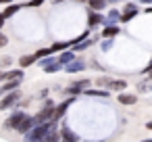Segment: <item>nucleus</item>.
<instances>
[{"label":"nucleus","mask_w":152,"mask_h":142,"mask_svg":"<svg viewBox=\"0 0 152 142\" xmlns=\"http://www.w3.org/2000/svg\"><path fill=\"white\" fill-rule=\"evenodd\" d=\"M4 23H7V17H4L2 13H0V29H2V27H4Z\"/></svg>","instance_id":"obj_33"},{"label":"nucleus","mask_w":152,"mask_h":142,"mask_svg":"<svg viewBox=\"0 0 152 142\" xmlns=\"http://www.w3.org/2000/svg\"><path fill=\"white\" fill-rule=\"evenodd\" d=\"M108 79H110V77H104V75H100V77L96 79V84H98V86H102V88H106V84H108Z\"/></svg>","instance_id":"obj_29"},{"label":"nucleus","mask_w":152,"mask_h":142,"mask_svg":"<svg viewBox=\"0 0 152 142\" xmlns=\"http://www.w3.org/2000/svg\"><path fill=\"white\" fill-rule=\"evenodd\" d=\"M127 88V82L125 79H108V84H106V90H115V92H123Z\"/></svg>","instance_id":"obj_14"},{"label":"nucleus","mask_w":152,"mask_h":142,"mask_svg":"<svg viewBox=\"0 0 152 142\" xmlns=\"http://www.w3.org/2000/svg\"><path fill=\"white\" fill-rule=\"evenodd\" d=\"M119 25H104V29H102V38H115V36H119Z\"/></svg>","instance_id":"obj_19"},{"label":"nucleus","mask_w":152,"mask_h":142,"mask_svg":"<svg viewBox=\"0 0 152 142\" xmlns=\"http://www.w3.org/2000/svg\"><path fill=\"white\" fill-rule=\"evenodd\" d=\"M75 102V96L73 98H67V100H63V102H58V104H54V109H52V117H50V121H61L63 117H65V113H67V109L71 107Z\"/></svg>","instance_id":"obj_4"},{"label":"nucleus","mask_w":152,"mask_h":142,"mask_svg":"<svg viewBox=\"0 0 152 142\" xmlns=\"http://www.w3.org/2000/svg\"><path fill=\"white\" fill-rule=\"evenodd\" d=\"M21 82H23V79H4V84L0 86V96L7 94V92H11V90H17V88L21 86Z\"/></svg>","instance_id":"obj_12"},{"label":"nucleus","mask_w":152,"mask_h":142,"mask_svg":"<svg viewBox=\"0 0 152 142\" xmlns=\"http://www.w3.org/2000/svg\"><path fill=\"white\" fill-rule=\"evenodd\" d=\"M104 23V15L100 11H90L88 13V29H94L96 25H102Z\"/></svg>","instance_id":"obj_8"},{"label":"nucleus","mask_w":152,"mask_h":142,"mask_svg":"<svg viewBox=\"0 0 152 142\" xmlns=\"http://www.w3.org/2000/svg\"><path fill=\"white\" fill-rule=\"evenodd\" d=\"M21 9H23V4H17V2H9V4H7V9L2 11V15H4L7 19H11V17H13V15H17V13H19Z\"/></svg>","instance_id":"obj_16"},{"label":"nucleus","mask_w":152,"mask_h":142,"mask_svg":"<svg viewBox=\"0 0 152 142\" xmlns=\"http://www.w3.org/2000/svg\"><path fill=\"white\" fill-rule=\"evenodd\" d=\"M142 142H152V138H148V140H142Z\"/></svg>","instance_id":"obj_38"},{"label":"nucleus","mask_w":152,"mask_h":142,"mask_svg":"<svg viewBox=\"0 0 152 142\" xmlns=\"http://www.w3.org/2000/svg\"><path fill=\"white\" fill-rule=\"evenodd\" d=\"M69 48V42H54L52 46H50V52H63V50H67Z\"/></svg>","instance_id":"obj_25"},{"label":"nucleus","mask_w":152,"mask_h":142,"mask_svg":"<svg viewBox=\"0 0 152 142\" xmlns=\"http://www.w3.org/2000/svg\"><path fill=\"white\" fill-rule=\"evenodd\" d=\"M44 142H61V129L56 127V121L50 123V127H48V132L44 136Z\"/></svg>","instance_id":"obj_10"},{"label":"nucleus","mask_w":152,"mask_h":142,"mask_svg":"<svg viewBox=\"0 0 152 142\" xmlns=\"http://www.w3.org/2000/svg\"><path fill=\"white\" fill-rule=\"evenodd\" d=\"M50 123H52V121H44V123L34 125L29 132H25V134H23V142H40V140H44V136H46V132H48Z\"/></svg>","instance_id":"obj_1"},{"label":"nucleus","mask_w":152,"mask_h":142,"mask_svg":"<svg viewBox=\"0 0 152 142\" xmlns=\"http://www.w3.org/2000/svg\"><path fill=\"white\" fill-rule=\"evenodd\" d=\"M34 54H36V59H42V57H48V54H52V52H50V48H40V50H36Z\"/></svg>","instance_id":"obj_28"},{"label":"nucleus","mask_w":152,"mask_h":142,"mask_svg":"<svg viewBox=\"0 0 152 142\" xmlns=\"http://www.w3.org/2000/svg\"><path fill=\"white\" fill-rule=\"evenodd\" d=\"M36 61H38L36 54H23V57L19 59V67H21V69H27V67H31Z\"/></svg>","instance_id":"obj_18"},{"label":"nucleus","mask_w":152,"mask_h":142,"mask_svg":"<svg viewBox=\"0 0 152 142\" xmlns=\"http://www.w3.org/2000/svg\"><path fill=\"white\" fill-rule=\"evenodd\" d=\"M119 102L121 104H127V107H131V104H135L137 102V96L135 94H129V92H119Z\"/></svg>","instance_id":"obj_15"},{"label":"nucleus","mask_w":152,"mask_h":142,"mask_svg":"<svg viewBox=\"0 0 152 142\" xmlns=\"http://www.w3.org/2000/svg\"><path fill=\"white\" fill-rule=\"evenodd\" d=\"M0 82H4V71H0Z\"/></svg>","instance_id":"obj_35"},{"label":"nucleus","mask_w":152,"mask_h":142,"mask_svg":"<svg viewBox=\"0 0 152 142\" xmlns=\"http://www.w3.org/2000/svg\"><path fill=\"white\" fill-rule=\"evenodd\" d=\"M65 67V71L67 73H79V71H83L86 69V61H81V59H73V61H69L67 65H63Z\"/></svg>","instance_id":"obj_9"},{"label":"nucleus","mask_w":152,"mask_h":142,"mask_svg":"<svg viewBox=\"0 0 152 142\" xmlns=\"http://www.w3.org/2000/svg\"><path fill=\"white\" fill-rule=\"evenodd\" d=\"M9 2H13V0H0V4H9Z\"/></svg>","instance_id":"obj_34"},{"label":"nucleus","mask_w":152,"mask_h":142,"mask_svg":"<svg viewBox=\"0 0 152 142\" xmlns=\"http://www.w3.org/2000/svg\"><path fill=\"white\" fill-rule=\"evenodd\" d=\"M137 13H140V7H137L135 2H127V4H125V11H123L121 17H119V23H129Z\"/></svg>","instance_id":"obj_5"},{"label":"nucleus","mask_w":152,"mask_h":142,"mask_svg":"<svg viewBox=\"0 0 152 142\" xmlns=\"http://www.w3.org/2000/svg\"><path fill=\"white\" fill-rule=\"evenodd\" d=\"M52 2H54V4H61V2H65V0H52Z\"/></svg>","instance_id":"obj_37"},{"label":"nucleus","mask_w":152,"mask_h":142,"mask_svg":"<svg viewBox=\"0 0 152 142\" xmlns=\"http://www.w3.org/2000/svg\"><path fill=\"white\" fill-rule=\"evenodd\" d=\"M119 17H121V13H119L117 9H113V11H108V15L104 17V23H102V25H117V23H119Z\"/></svg>","instance_id":"obj_17"},{"label":"nucleus","mask_w":152,"mask_h":142,"mask_svg":"<svg viewBox=\"0 0 152 142\" xmlns=\"http://www.w3.org/2000/svg\"><path fill=\"white\" fill-rule=\"evenodd\" d=\"M83 92L88 96H94V98H108V90H90V88H86Z\"/></svg>","instance_id":"obj_24"},{"label":"nucleus","mask_w":152,"mask_h":142,"mask_svg":"<svg viewBox=\"0 0 152 142\" xmlns=\"http://www.w3.org/2000/svg\"><path fill=\"white\" fill-rule=\"evenodd\" d=\"M13 63V59L11 57H2V59H0V67H9Z\"/></svg>","instance_id":"obj_30"},{"label":"nucleus","mask_w":152,"mask_h":142,"mask_svg":"<svg viewBox=\"0 0 152 142\" xmlns=\"http://www.w3.org/2000/svg\"><path fill=\"white\" fill-rule=\"evenodd\" d=\"M46 2V0H29V2H25L23 7H29V9H36V7H42Z\"/></svg>","instance_id":"obj_27"},{"label":"nucleus","mask_w":152,"mask_h":142,"mask_svg":"<svg viewBox=\"0 0 152 142\" xmlns=\"http://www.w3.org/2000/svg\"><path fill=\"white\" fill-rule=\"evenodd\" d=\"M34 125H36V123H34V119H31L29 115H25V117L21 119V123L15 127V132H19V134H25V132H29Z\"/></svg>","instance_id":"obj_13"},{"label":"nucleus","mask_w":152,"mask_h":142,"mask_svg":"<svg viewBox=\"0 0 152 142\" xmlns=\"http://www.w3.org/2000/svg\"><path fill=\"white\" fill-rule=\"evenodd\" d=\"M42 69H44L46 73H56V71H61V69H63V65H61V63H58V59H56V61H52V63L44 65Z\"/></svg>","instance_id":"obj_23"},{"label":"nucleus","mask_w":152,"mask_h":142,"mask_svg":"<svg viewBox=\"0 0 152 142\" xmlns=\"http://www.w3.org/2000/svg\"><path fill=\"white\" fill-rule=\"evenodd\" d=\"M19 98H21V90H19V88H17V90H11V92H7V94H2V96H0V111H7V109L17 107Z\"/></svg>","instance_id":"obj_2"},{"label":"nucleus","mask_w":152,"mask_h":142,"mask_svg":"<svg viewBox=\"0 0 152 142\" xmlns=\"http://www.w3.org/2000/svg\"><path fill=\"white\" fill-rule=\"evenodd\" d=\"M90 84H92V82H90V79L86 77V79H79V82H73V84H71V88H67L65 92H67L69 96H75V94H79V92H83V90H86V88H88Z\"/></svg>","instance_id":"obj_7"},{"label":"nucleus","mask_w":152,"mask_h":142,"mask_svg":"<svg viewBox=\"0 0 152 142\" xmlns=\"http://www.w3.org/2000/svg\"><path fill=\"white\" fill-rule=\"evenodd\" d=\"M40 142H44V140H40Z\"/></svg>","instance_id":"obj_40"},{"label":"nucleus","mask_w":152,"mask_h":142,"mask_svg":"<svg viewBox=\"0 0 152 142\" xmlns=\"http://www.w3.org/2000/svg\"><path fill=\"white\" fill-rule=\"evenodd\" d=\"M146 127H148V129H152V121H148V123H146Z\"/></svg>","instance_id":"obj_36"},{"label":"nucleus","mask_w":152,"mask_h":142,"mask_svg":"<svg viewBox=\"0 0 152 142\" xmlns=\"http://www.w3.org/2000/svg\"><path fill=\"white\" fill-rule=\"evenodd\" d=\"M23 69H11V71H4V79H23Z\"/></svg>","instance_id":"obj_22"},{"label":"nucleus","mask_w":152,"mask_h":142,"mask_svg":"<svg viewBox=\"0 0 152 142\" xmlns=\"http://www.w3.org/2000/svg\"><path fill=\"white\" fill-rule=\"evenodd\" d=\"M148 13H152V7H148Z\"/></svg>","instance_id":"obj_39"},{"label":"nucleus","mask_w":152,"mask_h":142,"mask_svg":"<svg viewBox=\"0 0 152 142\" xmlns=\"http://www.w3.org/2000/svg\"><path fill=\"white\" fill-rule=\"evenodd\" d=\"M61 142H79V136L73 129H69L67 125H63L61 127Z\"/></svg>","instance_id":"obj_11"},{"label":"nucleus","mask_w":152,"mask_h":142,"mask_svg":"<svg viewBox=\"0 0 152 142\" xmlns=\"http://www.w3.org/2000/svg\"><path fill=\"white\" fill-rule=\"evenodd\" d=\"M7 44H9V38H7V36H4L2 32H0V48H4Z\"/></svg>","instance_id":"obj_31"},{"label":"nucleus","mask_w":152,"mask_h":142,"mask_svg":"<svg viewBox=\"0 0 152 142\" xmlns=\"http://www.w3.org/2000/svg\"><path fill=\"white\" fill-rule=\"evenodd\" d=\"M25 115H27L25 111L17 109V111H15V113H13V115H11V117H9L7 121H4V127H7V129H15V127H17L19 123H21V119H23Z\"/></svg>","instance_id":"obj_6"},{"label":"nucleus","mask_w":152,"mask_h":142,"mask_svg":"<svg viewBox=\"0 0 152 142\" xmlns=\"http://www.w3.org/2000/svg\"><path fill=\"white\" fill-rule=\"evenodd\" d=\"M137 90H140V92H150V86H148V84H140Z\"/></svg>","instance_id":"obj_32"},{"label":"nucleus","mask_w":152,"mask_h":142,"mask_svg":"<svg viewBox=\"0 0 152 142\" xmlns=\"http://www.w3.org/2000/svg\"><path fill=\"white\" fill-rule=\"evenodd\" d=\"M100 46H102V52L110 50V48H113V38H104V40L100 42Z\"/></svg>","instance_id":"obj_26"},{"label":"nucleus","mask_w":152,"mask_h":142,"mask_svg":"<svg viewBox=\"0 0 152 142\" xmlns=\"http://www.w3.org/2000/svg\"><path fill=\"white\" fill-rule=\"evenodd\" d=\"M86 2H88L90 11H102V9L106 7V2H108V0H86Z\"/></svg>","instance_id":"obj_21"},{"label":"nucleus","mask_w":152,"mask_h":142,"mask_svg":"<svg viewBox=\"0 0 152 142\" xmlns=\"http://www.w3.org/2000/svg\"><path fill=\"white\" fill-rule=\"evenodd\" d=\"M73 59H75V52H73V50H71V46H69L67 50H63V52H61L58 63H61V65H67V63H69V61H73Z\"/></svg>","instance_id":"obj_20"},{"label":"nucleus","mask_w":152,"mask_h":142,"mask_svg":"<svg viewBox=\"0 0 152 142\" xmlns=\"http://www.w3.org/2000/svg\"><path fill=\"white\" fill-rule=\"evenodd\" d=\"M52 109H54V100H46L44 102V107H42V111H38L31 119H34V123L38 125V123H44V121H50V117H52Z\"/></svg>","instance_id":"obj_3"}]
</instances>
